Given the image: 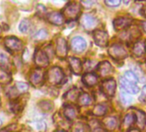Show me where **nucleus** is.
<instances>
[{
    "mask_svg": "<svg viewBox=\"0 0 146 132\" xmlns=\"http://www.w3.org/2000/svg\"><path fill=\"white\" fill-rule=\"evenodd\" d=\"M79 93H78V89L77 88H73L71 89H70L64 95V100L67 102H69V104L70 105V103H75L78 101V96H79Z\"/></svg>",
    "mask_w": 146,
    "mask_h": 132,
    "instance_id": "6ab92c4d",
    "label": "nucleus"
},
{
    "mask_svg": "<svg viewBox=\"0 0 146 132\" xmlns=\"http://www.w3.org/2000/svg\"><path fill=\"white\" fill-rule=\"evenodd\" d=\"M55 53L59 58H64L68 53V46L66 40L63 37H58L56 40Z\"/></svg>",
    "mask_w": 146,
    "mask_h": 132,
    "instance_id": "9d476101",
    "label": "nucleus"
},
{
    "mask_svg": "<svg viewBox=\"0 0 146 132\" xmlns=\"http://www.w3.org/2000/svg\"><path fill=\"white\" fill-rule=\"evenodd\" d=\"M135 116H136V123H137V126L141 129H143L146 126V114H145V112H143L142 110H136Z\"/></svg>",
    "mask_w": 146,
    "mask_h": 132,
    "instance_id": "b1692460",
    "label": "nucleus"
},
{
    "mask_svg": "<svg viewBox=\"0 0 146 132\" xmlns=\"http://www.w3.org/2000/svg\"><path fill=\"white\" fill-rule=\"evenodd\" d=\"M11 80H12V77H11V73L0 67V83L9 84L11 82Z\"/></svg>",
    "mask_w": 146,
    "mask_h": 132,
    "instance_id": "a878e982",
    "label": "nucleus"
},
{
    "mask_svg": "<svg viewBox=\"0 0 146 132\" xmlns=\"http://www.w3.org/2000/svg\"><path fill=\"white\" fill-rule=\"evenodd\" d=\"M136 123V116L134 113H127L125 116V118L121 123V129H128L130 130L131 126ZM127 130V131H128Z\"/></svg>",
    "mask_w": 146,
    "mask_h": 132,
    "instance_id": "412c9836",
    "label": "nucleus"
},
{
    "mask_svg": "<svg viewBox=\"0 0 146 132\" xmlns=\"http://www.w3.org/2000/svg\"><path fill=\"white\" fill-rule=\"evenodd\" d=\"M5 46L10 51H20L23 48V41L14 36L6 37L5 39Z\"/></svg>",
    "mask_w": 146,
    "mask_h": 132,
    "instance_id": "423d86ee",
    "label": "nucleus"
},
{
    "mask_svg": "<svg viewBox=\"0 0 146 132\" xmlns=\"http://www.w3.org/2000/svg\"><path fill=\"white\" fill-rule=\"evenodd\" d=\"M139 99H140L141 100H145V99H146V85L143 88V89H142V93H141V95H140Z\"/></svg>",
    "mask_w": 146,
    "mask_h": 132,
    "instance_id": "c9c22d12",
    "label": "nucleus"
},
{
    "mask_svg": "<svg viewBox=\"0 0 146 132\" xmlns=\"http://www.w3.org/2000/svg\"><path fill=\"white\" fill-rule=\"evenodd\" d=\"M81 23H82L83 27L85 29L92 30L96 27L98 22H97V19L93 15H91V14H84L81 17Z\"/></svg>",
    "mask_w": 146,
    "mask_h": 132,
    "instance_id": "ddd939ff",
    "label": "nucleus"
},
{
    "mask_svg": "<svg viewBox=\"0 0 146 132\" xmlns=\"http://www.w3.org/2000/svg\"><path fill=\"white\" fill-rule=\"evenodd\" d=\"M141 28L143 30V32L146 33V21H143L141 22Z\"/></svg>",
    "mask_w": 146,
    "mask_h": 132,
    "instance_id": "4c0bfd02",
    "label": "nucleus"
},
{
    "mask_svg": "<svg viewBox=\"0 0 146 132\" xmlns=\"http://www.w3.org/2000/svg\"><path fill=\"white\" fill-rule=\"evenodd\" d=\"M87 47L85 40L80 36H76L70 40V49L74 52H83Z\"/></svg>",
    "mask_w": 146,
    "mask_h": 132,
    "instance_id": "f8f14e48",
    "label": "nucleus"
},
{
    "mask_svg": "<svg viewBox=\"0 0 146 132\" xmlns=\"http://www.w3.org/2000/svg\"><path fill=\"white\" fill-rule=\"evenodd\" d=\"M48 35V32L45 29V28H42V29H40L34 36V39L36 40H45Z\"/></svg>",
    "mask_w": 146,
    "mask_h": 132,
    "instance_id": "c85d7f7f",
    "label": "nucleus"
},
{
    "mask_svg": "<svg viewBox=\"0 0 146 132\" xmlns=\"http://www.w3.org/2000/svg\"><path fill=\"white\" fill-rule=\"evenodd\" d=\"M93 39L96 46L99 47H105L108 43V34L102 29H97L93 33Z\"/></svg>",
    "mask_w": 146,
    "mask_h": 132,
    "instance_id": "6e6552de",
    "label": "nucleus"
},
{
    "mask_svg": "<svg viewBox=\"0 0 146 132\" xmlns=\"http://www.w3.org/2000/svg\"><path fill=\"white\" fill-rule=\"evenodd\" d=\"M108 112V107L103 104H97L92 110V113L96 117H103Z\"/></svg>",
    "mask_w": 146,
    "mask_h": 132,
    "instance_id": "393cba45",
    "label": "nucleus"
},
{
    "mask_svg": "<svg viewBox=\"0 0 146 132\" xmlns=\"http://www.w3.org/2000/svg\"><path fill=\"white\" fill-rule=\"evenodd\" d=\"M96 61H92V60H88L86 61L84 64H83V68L84 70H91V69H96V67L99 63H95Z\"/></svg>",
    "mask_w": 146,
    "mask_h": 132,
    "instance_id": "7c9ffc66",
    "label": "nucleus"
},
{
    "mask_svg": "<svg viewBox=\"0 0 146 132\" xmlns=\"http://www.w3.org/2000/svg\"><path fill=\"white\" fill-rule=\"evenodd\" d=\"M34 61H35V63L40 69L45 68L49 64V57L47 56L45 51L37 48L35 51Z\"/></svg>",
    "mask_w": 146,
    "mask_h": 132,
    "instance_id": "0eeeda50",
    "label": "nucleus"
},
{
    "mask_svg": "<svg viewBox=\"0 0 146 132\" xmlns=\"http://www.w3.org/2000/svg\"><path fill=\"white\" fill-rule=\"evenodd\" d=\"M105 5H107L108 7H117L119 6L120 4H121V1L120 0H106V1H104Z\"/></svg>",
    "mask_w": 146,
    "mask_h": 132,
    "instance_id": "473e14b6",
    "label": "nucleus"
},
{
    "mask_svg": "<svg viewBox=\"0 0 146 132\" xmlns=\"http://www.w3.org/2000/svg\"><path fill=\"white\" fill-rule=\"evenodd\" d=\"M96 72L97 76L101 77H107L113 72V68L108 61H102L98 63L96 67Z\"/></svg>",
    "mask_w": 146,
    "mask_h": 132,
    "instance_id": "1a4fd4ad",
    "label": "nucleus"
},
{
    "mask_svg": "<svg viewBox=\"0 0 146 132\" xmlns=\"http://www.w3.org/2000/svg\"><path fill=\"white\" fill-rule=\"evenodd\" d=\"M45 77H45V74L42 71V70L40 69V68H37V69H35L31 72V75H30V77H29V81H30V82H31V84L33 86L40 87V85L43 84Z\"/></svg>",
    "mask_w": 146,
    "mask_h": 132,
    "instance_id": "9b49d317",
    "label": "nucleus"
},
{
    "mask_svg": "<svg viewBox=\"0 0 146 132\" xmlns=\"http://www.w3.org/2000/svg\"><path fill=\"white\" fill-rule=\"evenodd\" d=\"M103 125L108 130H114L119 126V120L115 117H108L104 119Z\"/></svg>",
    "mask_w": 146,
    "mask_h": 132,
    "instance_id": "5701e85b",
    "label": "nucleus"
},
{
    "mask_svg": "<svg viewBox=\"0 0 146 132\" xmlns=\"http://www.w3.org/2000/svg\"><path fill=\"white\" fill-rule=\"evenodd\" d=\"M16 88L17 89V91L19 93H25L29 89V85L25 82H18L16 83Z\"/></svg>",
    "mask_w": 146,
    "mask_h": 132,
    "instance_id": "2f4dec72",
    "label": "nucleus"
},
{
    "mask_svg": "<svg viewBox=\"0 0 146 132\" xmlns=\"http://www.w3.org/2000/svg\"><path fill=\"white\" fill-rule=\"evenodd\" d=\"M127 132H140V130L138 129H131L128 130Z\"/></svg>",
    "mask_w": 146,
    "mask_h": 132,
    "instance_id": "58836bf2",
    "label": "nucleus"
},
{
    "mask_svg": "<svg viewBox=\"0 0 146 132\" xmlns=\"http://www.w3.org/2000/svg\"><path fill=\"white\" fill-rule=\"evenodd\" d=\"M0 132H9V131L7 129H0Z\"/></svg>",
    "mask_w": 146,
    "mask_h": 132,
    "instance_id": "ea45409f",
    "label": "nucleus"
},
{
    "mask_svg": "<svg viewBox=\"0 0 146 132\" xmlns=\"http://www.w3.org/2000/svg\"><path fill=\"white\" fill-rule=\"evenodd\" d=\"M56 132H65V131L64 129H60V130H57Z\"/></svg>",
    "mask_w": 146,
    "mask_h": 132,
    "instance_id": "a19ab883",
    "label": "nucleus"
},
{
    "mask_svg": "<svg viewBox=\"0 0 146 132\" xmlns=\"http://www.w3.org/2000/svg\"><path fill=\"white\" fill-rule=\"evenodd\" d=\"M143 16H146V9H144V11H143Z\"/></svg>",
    "mask_w": 146,
    "mask_h": 132,
    "instance_id": "79ce46f5",
    "label": "nucleus"
},
{
    "mask_svg": "<svg viewBox=\"0 0 146 132\" xmlns=\"http://www.w3.org/2000/svg\"><path fill=\"white\" fill-rule=\"evenodd\" d=\"M0 125H1V120H0Z\"/></svg>",
    "mask_w": 146,
    "mask_h": 132,
    "instance_id": "c03bdc74",
    "label": "nucleus"
},
{
    "mask_svg": "<svg viewBox=\"0 0 146 132\" xmlns=\"http://www.w3.org/2000/svg\"><path fill=\"white\" fill-rule=\"evenodd\" d=\"M77 114H78V112H77V109L73 106L72 105H66L64 108V117L69 120V121H72L74 120L76 117H77Z\"/></svg>",
    "mask_w": 146,
    "mask_h": 132,
    "instance_id": "aec40b11",
    "label": "nucleus"
},
{
    "mask_svg": "<svg viewBox=\"0 0 146 132\" xmlns=\"http://www.w3.org/2000/svg\"><path fill=\"white\" fill-rule=\"evenodd\" d=\"M92 102H93V99H92L91 95L88 93H85V92H83L79 94L78 101H77L78 105L80 106H90Z\"/></svg>",
    "mask_w": 146,
    "mask_h": 132,
    "instance_id": "4be33fe9",
    "label": "nucleus"
},
{
    "mask_svg": "<svg viewBox=\"0 0 146 132\" xmlns=\"http://www.w3.org/2000/svg\"><path fill=\"white\" fill-rule=\"evenodd\" d=\"M146 52V42L144 40H137L133 45L132 53L136 57H142Z\"/></svg>",
    "mask_w": 146,
    "mask_h": 132,
    "instance_id": "a211bd4d",
    "label": "nucleus"
},
{
    "mask_svg": "<svg viewBox=\"0 0 146 132\" xmlns=\"http://www.w3.org/2000/svg\"><path fill=\"white\" fill-rule=\"evenodd\" d=\"M1 33H2V29H1V27H0V35H1Z\"/></svg>",
    "mask_w": 146,
    "mask_h": 132,
    "instance_id": "37998d69",
    "label": "nucleus"
},
{
    "mask_svg": "<svg viewBox=\"0 0 146 132\" xmlns=\"http://www.w3.org/2000/svg\"><path fill=\"white\" fill-rule=\"evenodd\" d=\"M46 19L50 23L55 26H61L64 23V21H65L63 14L58 11H52L49 13L46 16Z\"/></svg>",
    "mask_w": 146,
    "mask_h": 132,
    "instance_id": "dca6fc26",
    "label": "nucleus"
},
{
    "mask_svg": "<svg viewBox=\"0 0 146 132\" xmlns=\"http://www.w3.org/2000/svg\"><path fill=\"white\" fill-rule=\"evenodd\" d=\"M81 12V6L77 2H70L63 9L62 14L65 20L70 22L76 21Z\"/></svg>",
    "mask_w": 146,
    "mask_h": 132,
    "instance_id": "f03ea898",
    "label": "nucleus"
},
{
    "mask_svg": "<svg viewBox=\"0 0 146 132\" xmlns=\"http://www.w3.org/2000/svg\"><path fill=\"white\" fill-rule=\"evenodd\" d=\"M46 77L47 82L52 85H58L63 82L64 78V71L61 70V68L54 66L49 69L46 74Z\"/></svg>",
    "mask_w": 146,
    "mask_h": 132,
    "instance_id": "7ed1b4c3",
    "label": "nucleus"
},
{
    "mask_svg": "<svg viewBox=\"0 0 146 132\" xmlns=\"http://www.w3.org/2000/svg\"><path fill=\"white\" fill-rule=\"evenodd\" d=\"M37 10H38V12L40 14H42V13H45L46 12V8L43 5H39L37 6Z\"/></svg>",
    "mask_w": 146,
    "mask_h": 132,
    "instance_id": "e433bc0d",
    "label": "nucleus"
},
{
    "mask_svg": "<svg viewBox=\"0 0 146 132\" xmlns=\"http://www.w3.org/2000/svg\"><path fill=\"white\" fill-rule=\"evenodd\" d=\"M69 66L70 68V71L77 76H80L84 71L83 63L81 60L78 57H69Z\"/></svg>",
    "mask_w": 146,
    "mask_h": 132,
    "instance_id": "4468645a",
    "label": "nucleus"
},
{
    "mask_svg": "<svg viewBox=\"0 0 146 132\" xmlns=\"http://www.w3.org/2000/svg\"><path fill=\"white\" fill-rule=\"evenodd\" d=\"M71 132H84V127L81 123H76L71 127Z\"/></svg>",
    "mask_w": 146,
    "mask_h": 132,
    "instance_id": "72a5a7b5",
    "label": "nucleus"
},
{
    "mask_svg": "<svg viewBox=\"0 0 146 132\" xmlns=\"http://www.w3.org/2000/svg\"><path fill=\"white\" fill-rule=\"evenodd\" d=\"M117 83L113 78H108L104 80L101 85V91L108 98H113L116 92Z\"/></svg>",
    "mask_w": 146,
    "mask_h": 132,
    "instance_id": "39448f33",
    "label": "nucleus"
},
{
    "mask_svg": "<svg viewBox=\"0 0 146 132\" xmlns=\"http://www.w3.org/2000/svg\"><path fill=\"white\" fill-rule=\"evenodd\" d=\"M82 81L84 85L87 87H94L98 82V76L96 73L93 72H87L83 75Z\"/></svg>",
    "mask_w": 146,
    "mask_h": 132,
    "instance_id": "f3484780",
    "label": "nucleus"
},
{
    "mask_svg": "<svg viewBox=\"0 0 146 132\" xmlns=\"http://www.w3.org/2000/svg\"><path fill=\"white\" fill-rule=\"evenodd\" d=\"M38 106L44 112H49L53 109L52 102L50 101V100H44L40 101L39 104H38Z\"/></svg>",
    "mask_w": 146,
    "mask_h": 132,
    "instance_id": "bb28decb",
    "label": "nucleus"
},
{
    "mask_svg": "<svg viewBox=\"0 0 146 132\" xmlns=\"http://www.w3.org/2000/svg\"><path fill=\"white\" fill-rule=\"evenodd\" d=\"M137 82L138 78L137 75L131 71H127L119 79V87L125 93L136 94L139 91Z\"/></svg>",
    "mask_w": 146,
    "mask_h": 132,
    "instance_id": "f257e3e1",
    "label": "nucleus"
},
{
    "mask_svg": "<svg viewBox=\"0 0 146 132\" xmlns=\"http://www.w3.org/2000/svg\"><path fill=\"white\" fill-rule=\"evenodd\" d=\"M131 22H132V21L131 18H129L127 16H119L116 19H114L113 24V28L116 31H120V30L129 28L130 25L131 24Z\"/></svg>",
    "mask_w": 146,
    "mask_h": 132,
    "instance_id": "2eb2a0df",
    "label": "nucleus"
},
{
    "mask_svg": "<svg viewBox=\"0 0 146 132\" xmlns=\"http://www.w3.org/2000/svg\"><path fill=\"white\" fill-rule=\"evenodd\" d=\"M109 56L115 60H123L128 57V52L125 46L120 43L113 44L108 49Z\"/></svg>",
    "mask_w": 146,
    "mask_h": 132,
    "instance_id": "20e7f679",
    "label": "nucleus"
},
{
    "mask_svg": "<svg viewBox=\"0 0 146 132\" xmlns=\"http://www.w3.org/2000/svg\"><path fill=\"white\" fill-rule=\"evenodd\" d=\"M36 127H37V129H38L39 130L44 131V130L46 129V123L44 121L40 120V121H38V122L36 123Z\"/></svg>",
    "mask_w": 146,
    "mask_h": 132,
    "instance_id": "f704fd0d",
    "label": "nucleus"
},
{
    "mask_svg": "<svg viewBox=\"0 0 146 132\" xmlns=\"http://www.w3.org/2000/svg\"><path fill=\"white\" fill-rule=\"evenodd\" d=\"M29 27H30V22L28 19H24L19 24V30L22 33H27L29 29Z\"/></svg>",
    "mask_w": 146,
    "mask_h": 132,
    "instance_id": "c756f323",
    "label": "nucleus"
},
{
    "mask_svg": "<svg viewBox=\"0 0 146 132\" xmlns=\"http://www.w3.org/2000/svg\"><path fill=\"white\" fill-rule=\"evenodd\" d=\"M10 66V60L9 57L6 55L4 54H0V67L2 69L7 71V69Z\"/></svg>",
    "mask_w": 146,
    "mask_h": 132,
    "instance_id": "cd10ccee",
    "label": "nucleus"
}]
</instances>
